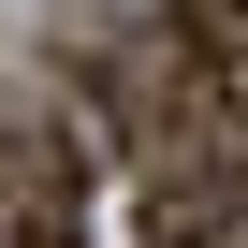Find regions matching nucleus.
Listing matches in <instances>:
<instances>
[{
	"label": "nucleus",
	"mask_w": 248,
	"mask_h": 248,
	"mask_svg": "<svg viewBox=\"0 0 248 248\" xmlns=\"http://www.w3.org/2000/svg\"><path fill=\"white\" fill-rule=\"evenodd\" d=\"M88 233V190H73V146L44 132L30 102H0V248H73Z\"/></svg>",
	"instance_id": "nucleus-1"
},
{
	"label": "nucleus",
	"mask_w": 248,
	"mask_h": 248,
	"mask_svg": "<svg viewBox=\"0 0 248 248\" xmlns=\"http://www.w3.org/2000/svg\"><path fill=\"white\" fill-rule=\"evenodd\" d=\"M146 233H161V248H219V233H233V161H219V146H161Z\"/></svg>",
	"instance_id": "nucleus-2"
},
{
	"label": "nucleus",
	"mask_w": 248,
	"mask_h": 248,
	"mask_svg": "<svg viewBox=\"0 0 248 248\" xmlns=\"http://www.w3.org/2000/svg\"><path fill=\"white\" fill-rule=\"evenodd\" d=\"M175 44H190V88L248 132V0H175Z\"/></svg>",
	"instance_id": "nucleus-3"
}]
</instances>
